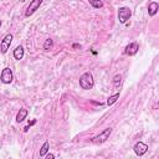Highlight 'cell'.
Wrapping results in <instances>:
<instances>
[{"label":"cell","mask_w":159,"mask_h":159,"mask_svg":"<svg viewBox=\"0 0 159 159\" xmlns=\"http://www.w3.org/2000/svg\"><path fill=\"white\" fill-rule=\"evenodd\" d=\"M80 86L82 89H92L94 86V80H93V75L91 72H84L81 77H80Z\"/></svg>","instance_id":"1"},{"label":"cell","mask_w":159,"mask_h":159,"mask_svg":"<svg viewBox=\"0 0 159 159\" xmlns=\"http://www.w3.org/2000/svg\"><path fill=\"white\" fill-rule=\"evenodd\" d=\"M111 134H112V128H111V127H108V128L103 129L99 134H97V135L92 137V138H91V142H92V143H94V144L104 143V142L109 138V135H111Z\"/></svg>","instance_id":"2"},{"label":"cell","mask_w":159,"mask_h":159,"mask_svg":"<svg viewBox=\"0 0 159 159\" xmlns=\"http://www.w3.org/2000/svg\"><path fill=\"white\" fill-rule=\"evenodd\" d=\"M132 16V10L127 6H122L118 9V20L120 24H125Z\"/></svg>","instance_id":"3"},{"label":"cell","mask_w":159,"mask_h":159,"mask_svg":"<svg viewBox=\"0 0 159 159\" xmlns=\"http://www.w3.org/2000/svg\"><path fill=\"white\" fill-rule=\"evenodd\" d=\"M12 39H14L12 34H7V35L4 36V39L0 42V51H1V53H6L7 52V50L10 48V45L12 42Z\"/></svg>","instance_id":"4"},{"label":"cell","mask_w":159,"mask_h":159,"mask_svg":"<svg viewBox=\"0 0 159 159\" xmlns=\"http://www.w3.org/2000/svg\"><path fill=\"white\" fill-rule=\"evenodd\" d=\"M12 78H14V75H12L11 68L5 67V68L1 71V75H0V81H1L4 84H9V83H11V82H12Z\"/></svg>","instance_id":"5"},{"label":"cell","mask_w":159,"mask_h":159,"mask_svg":"<svg viewBox=\"0 0 159 159\" xmlns=\"http://www.w3.org/2000/svg\"><path fill=\"white\" fill-rule=\"evenodd\" d=\"M42 1H43V0H32V1L30 2V5L27 6V10H26V12H25V16H26V17L31 16V15L40 7V5L42 4Z\"/></svg>","instance_id":"6"},{"label":"cell","mask_w":159,"mask_h":159,"mask_svg":"<svg viewBox=\"0 0 159 159\" xmlns=\"http://www.w3.org/2000/svg\"><path fill=\"white\" fill-rule=\"evenodd\" d=\"M133 150H134V153H135L138 157H142V155H144V154L147 153L148 145H147L145 143H143V142H137V143L134 144V147H133Z\"/></svg>","instance_id":"7"},{"label":"cell","mask_w":159,"mask_h":159,"mask_svg":"<svg viewBox=\"0 0 159 159\" xmlns=\"http://www.w3.org/2000/svg\"><path fill=\"white\" fill-rule=\"evenodd\" d=\"M139 50V43L138 42H130L129 45L125 46L124 48V53L125 55H129V56H134Z\"/></svg>","instance_id":"8"},{"label":"cell","mask_w":159,"mask_h":159,"mask_svg":"<svg viewBox=\"0 0 159 159\" xmlns=\"http://www.w3.org/2000/svg\"><path fill=\"white\" fill-rule=\"evenodd\" d=\"M158 9H159L158 2L152 1V2L148 5V14H149V16H154V15L158 12Z\"/></svg>","instance_id":"9"},{"label":"cell","mask_w":159,"mask_h":159,"mask_svg":"<svg viewBox=\"0 0 159 159\" xmlns=\"http://www.w3.org/2000/svg\"><path fill=\"white\" fill-rule=\"evenodd\" d=\"M26 117H27V109L26 108H20V111L16 114V122L17 123H21Z\"/></svg>","instance_id":"10"},{"label":"cell","mask_w":159,"mask_h":159,"mask_svg":"<svg viewBox=\"0 0 159 159\" xmlns=\"http://www.w3.org/2000/svg\"><path fill=\"white\" fill-rule=\"evenodd\" d=\"M24 47L22 46H17L15 50H14V58L15 60H21L24 57Z\"/></svg>","instance_id":"11"},{"label":"cell","mask_w":159,"mask_h":159,"mask_svg":"<svg viewBox=\"0 0 159 159\" xmlns=\"http://www.w3.org/2000/svg\"><path fill=\"white\" fill-rule=\"evenodd\" d=\"M48 149H50V143L46 140V142L42 144V147L40 148V157H45V155L47 154Z\"/></svg>","instance_id":"12"},{"label":"cell","mask_w":159,"mask_h":159,"mask_svg":"<svg viewBox=\"0 0 159 159\" xmlns=\"http://www.w3.org/2000/svg\"><path fill=\"white\" fill-rule=\"evenodd\" d=\"M118 98H119V93H116V94L109 96L108 99H107V106H113L118 101Z\"/></svg>","instance_id":"13"},{"label":"cell","mask_w":159,"mask_h":159,"mask_svg":"<svg viewBox=\"0 0 159 159\" xmlns=\"http://www.w3.org/2000/svg\"><path fill=\"white\" fill-rule=\"evenodd\" d=\"M88 2H89V5H91L92 7H94V9H101V7H103V1H102V0H88Z\"/></svg>","instance_id":"14"},{"label":"cell","mask_w":159,"mask_h":159,"mask_svg":"<svg viewBox=\"0 0 159 159\" xmlns=\"http://www.w3.org/2000/svg\"><path fill=\"white\" fill-rule=\"evenodd\" d=\"M120 83H122V76L118 73V75H116V76L113 77V86H114V87H119Z\"/></svg>","instance_id":"15"},{"label":"cell","mask_w":159,"mask_h":159,"mask_svg":"<svg viewBox=\"0 0 159 159\" xmlns=\"http://www.w3.org/2000/svg\"><path fill=\"white\" fill-rule=\"evenodd\" d=\"M52 46H53V41H52L51 39H47V40H45V43H43V50L48 51V50H50Z\"/></svg>","instance_id":"16"},{"label":"cell","mask_w":159,"mask_h":159,"mask_svg":"<svg viewBox=\"0 0 159 159\" xmlns=\"http://www.w3.org/2000/svg\"><path fill=\"white\" fill-rule=\"evenodd\" d=\"M45 157H47V159H53V158H55V155H53V154H50V153H48V154H46Z\"/></svg>","instance_id":"17"},{"label":"cell","mask_w":159,"mask_h":159,"mask_svg":"<svg viewBox=\"0 0 159 159\" xmlns=\"http://www.w3.org/2000/svg\"><path fill=\"white\" fill-rule=\"evenodd\" d=\"M35 123H36V120H35V119H32V120H31V122H29V125H30V127H31V125H34V124H35Z\"/></svg>","instance_id":"18"},{"label":"cell","mask_w":159,"mask_h":159,"mask_svg":"<svg viewBox=\"0 0 159 159\" xmlns=\"http://www.w3.org/2000/svg\"><path fill=\"white\" fill-rule=\"evenodd\" d=\"M73 47H75V48H78V47H81V46H80V45H77V43H75V45H73Z\"/></svg>","instance_id":"19"},{"label":"cell","mask_w":159,"mask_h":159,"mask_svg":"<svg viewBox=\"0 0 159 159\" xmlns=\"http://www.w3.org/2000/svg\"><path fill=\"white\" fill-rule=\"evenodd\" d=\"M20 1H22V2H24V1H26V0H20Z\"/></svg>","instance_id":"20"},{"label":"cell","mask_w":159,"mask_h":159,"mask_svg":"<svg viewBox=\"0 0 159 159\" xmlns=\"http://www.w3.org/2000/svg\"><path fill=\"white\" fill-rule=\"evenodd\" d=\"M0 26H1V20H0Z\"/></svg>","instance_id":"21"}]
</instances>
